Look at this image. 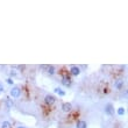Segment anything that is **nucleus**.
I'll use <instances>...</instances> for the list:
<instances>
[{"instance_id":"nucleus-1","label":"nucleus","mask_w":128,"mask_h":128,"mask_svg":"<svg viewBox=\"0 0 128 128\" xmlns=\"http://www.w3.org/2000/svg\"><path fill=\"white\" fill-rule=\"evenodd\" d=\"M55 101H56V98L54 97L52 94H47L46 97H44V102L47 105H52V104H55Z\"/></svg>"},{"instance_id":"nucleus-2","label":"nucleus","mask_w":128,"mask_h":128,"mask_svg":"<svg viewBox=\"0 0 128 128\" xmlns=\"http://www.w3.org/2000/svg\"><path fill=\"white\" fill-rule=\"evenodd\" d=\"M10 93L13 98H18V97H20V94H21V90L19 88H16V86H14V88H12Z\"/></svg>"},{"instance_id":"nucleus-3","label":"nucleus","mask_w":128,"mask_h":128,"mask_svg":"<svg viewBox=\"0 0 128 128\" xmlns=\"http://www.w3.org/2000/svg\"><path fill=\"white\" fill-rule=\"evenodd\" d=\"M71 83H72V80H71V78L69 77V76H63V78H62V84L64 85V86H66V88H69V86H71Z\"/></svg>"},{"instance_id":"nucleus-4","label":"nucleus","mask_w":128,"mask_h":128,"mask_svg":"<svg viewBox=\"0 0 128 128\" xmlns=\"http://www.w3.org/2000/svg\"><path fill=\"white\" fill-rule=\"evenodd\" d=\"M70 74H72V76H78V74H80V69H79V66H77V65H72V66L70 68Z\"/></svg>"},{"instance_id":"nucleus-5","label":"nucleus","mask_w":128,"mask_h":128,"mask_svg":"<svg viewBox=\"0 0 128 128\" xmlns=\"http://www.w3.org/2000/svg\"><path fill=\"white\" fill-rule=\"evenodd\" d=\"M105 113L107 115H113L114 114V108H113V106H112L111 104H108L105 106Z\"/></svg>"},{"instance_id":"nucleus-6","label":"nucleus","mask_w":128,"mask_h":128,"mask_svg":"<svg viewBox=\"0 0 128 128\" xmlns=\"http://www.w3.org/2000/svg\"><path fill=\"white\" fill-rule=\"evenodd\" d=\"M71 110H72V105L70 104V102H64L63 105H62V111L63 112H70Z\"/></svg>"},{"instance_id":"nucleus-7","label":"nucleus","mask_w":128,"mask_h":128,"mask_svg":"<svg viewBox=\"0 0 128 128\" xmlns=\"http://www.w3.org/2000/svg\"><path fill=\"white\" fill-rule=\"evenodd\" d=\"M46 69H47V74H55V66L54 65H47L46 66Z\"/></svg>"},{"instance_id":"nucleus-8","label":"nucleus","mask_w":128,"mask_h":128,"mask_svg":"<svg viewBox=\"0 0 128 128\" xmlns=\"http://www.w3.org/2000/svg\"><path fill=\"white\" fill-rule=\"evenodd\" d=\"M76 128H88V124H86V121H83V120H80V121L77 122Z\"/></svg>"},{"instance_id":"nucleus-9","label":"nucleus","mask_w":128,"mask_h":128,"mask_svg":"<svg viewBox=\"0 0 128 128\" xmlns=\"http://www.w3.org/2000/svg\"><path fill=\"white\" fill-rule=\"evenodd\" d=\"M14 106V101L12 98H7L6 99V107L7 108H12Z\"/></svg>"},{"instance_id":"nucleus-10","label":"nucleus","mask_w":128,"mask_h":128,"mask_svg":"<svg viewBox=\"0 0 128 128\" xmlns=\"http://www.w3.org/2000/svg\"><path fill=\"white\" fill-rule=\"evenodd\" d=\"M54 91H55V93H57V94H58V96H61V97L65 96V92H64L61 88H56L54 90Z\"/></svg>"},{"instance_id":"nucleus-11","label":"nucleus","mask_w":128,"mask_h":128,"mask_svg":"<svg viewBox=\"0 0 128 128\" xmlns=\"http://www.w3.org/2000/svg\"><path fill=\"white\" fill-rule=\"evenodd\" d=\"M1 128H12V125L10 121H4L1 124Z\"/></svg>"},{"instance_id":"nucleus-12","label":"nucleus","mask_w":128,"mask_h":128,"mask_svg":"<svg viewBox=\"0 0 128 128\" xmlns=\"http://www.w3.org/2000/svg\"><path fill=\"white\" fill-rule=\"evenodd\" d=\"M125 108H124V107H119L118 108V114L119 115H124V114H125Z\"/></svg>"},{"instance_id":"nucleus-13","label":"nucleus","mask_w":128,"mask_h":128,"mask_svg":"<svg viewBox=\"0 0 128 128\" xmlns=\"http://www.w3.org/2000/svg\"><path fill=\"white\" fill-rule=\"evenodd\" d=\"M6 82H7V83H8V84H12V85L14 84V80H13V78H7V79H6Z\"/></svg>"},{"instance_id":"nucleus-14","label":"nucleus","mask_w":128,"mask_h":128,"mask_svg":"<svg viewBox=\"0 0 128 128\" xmlns=\"http://www.w3.org/2000/svg\"><path fill=\"white\" fill-rule=\"evenodd\" d=\"M10 76H16V72H15V70H12V71H10Z\"/></svg>"},{"instance_id":"nucleus-15","label":"nucleus","mask_w":128,"mask_h":128,"mask_svg":"<svg viewBox=\"0 0 128 128\" xmlns=\"http://www.w3.org/2000/svg\"><path fill=\"white\" fill-rule=\"evenodd\" d=\"M4 92V86H2V84H0V94Z\"/></svg>"},{"instance_id":"nucleus-16","label":"nucleus","mask_w":128,"mask_h":128,"mask_svg":"<svg viewBox=\"0 0 128 128\" xmlns=\"http://www.w3.org/2000/svg\"><path fill=\"white\" fill-rule=\"evenodd\" d=\"M121 85H122V82H120V83H118V84H116V86L120 88H121Z\"/></svg>"},{"instance_id":"nucleus-17","label":"nucleus","mask_w":128,"mask_h":128,"mask_svg":"<svg viewBox=\"0 0 128 128\" xmlns=\"http://www.w3.org/2000/svg\"><path fill=\"white\" fill-rule=\"evenodd\" d=\"M18 128H26V127H24V126H19Z\"/></svg>"}]
</instances>
